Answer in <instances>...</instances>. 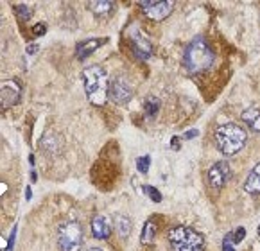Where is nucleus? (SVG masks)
I'll return each mask as SVG.
<instances>
[{
	"label": "nucleus",
	"instance_id": "obj_1",
	"mask_svg": "<svg viewBox=\"0 0 260 251\" xmlns=\"http://www.w3.org/2000/svg\"><path fill=\"white\" fill-rule=\"evenodd\" d=\"M215 61V54L203 36H196L183 54V65L188 74L207 72Z\"/></svg>",
	"mask_w": 260,
	"mask_h": 251
},
{
	"label": "nucleus",
	"instance_id": "obj_2",
	"mask_svg": "<svg viewBox=\"0 0 260 251\" xmlns=\"http://www.w3.org/2000/svg\"><path fill=\"white\" fill-rule=\"evenodd\" d=\"M214 140L217 149L226 156H234L239 151H242L248 142V135L246 130L241 128L239 124L234 122H226V124L219 125L214 133Z\"/></svg>",
	"mask_w": 260,
	"mask_h": 251
},
{
	"label": "nucleus",
	"instance_id": "obj_3",
	"mask_svg": "<svg viewBox=\"0 0 260 251\" xmlns=\"http://www.w3.org/2000/svg\"><path fill=\"white\" fill-rule=\"evenodd\" d=\"M83 83H84V93L86 99L93 104V106H104L108 99V90L110 84L106 81V72L103 67L92 65L86 67L83 70Z\"/></svg>",
	"mask_w": 260,
	"mask_h": 251
},
{
	"label": "nucleus",
	"instance_id": "obj_4",
	"mask_svg": "<svg viewBox=\"0 0 260 251\" xmlns=\"http://www.w3.org/2000/svg\"><path fill=\"white\" fill-rule=\"evenodd\" d=\"M171 251H205V237L190 226H174L167 233Z\"/></svg>",
	"mask_w": 260,
	"mask_h": 251
},
{
	"label": "nucleus",
	"instance_id": "obj_5",
	"mask_svg": "<svg viewBox=\"0 0 260 251\" xmlns=\"http://www.w3.org/2000/svg\"><path fill=\"white\" fill-rule=\"evenodd\" d=\"M59 251H81L83 247V228L77 221H67L57 230Z\"/></svg>",
	"mask_w": 260,
	"mask_h": 251
},
{
	"label": "nucleus",
	"instance_id": "obj_6",
	"mask_svg": "<svg viewBox=\"0 0 260 251\" xmlns=\"http://www.w3.org/2000/svg\"><path fill=\"white\" fill-rule=\"evenodd\" d=\"M142 6V11L146 13V16L153 22H161L165 20L174 9V2L172 0H161V2H154V0H142L138 2Z\"/></svg>",
	"mask_w": 260,
	"mask_h": 251
},
{
	"label": "nucleus",
	"instance_id": "obj_7",
	"mask_svg": "<svg viewBox=\"0 0 260 251\" xmlns=\"http://www.w3.org/2000/svg\"><path fill=\"white\" fill-rule=\"evenodd\" d=\"M108 97L113 101L115 104H127L133 99V88L124 77H115L110 83V90H108Z\"/></svg>",
	"mask_w": 260,
	"mask_h": 251
},
{
	"label": "nucleus",
	"instance_id": "obj_8",
	"mask_svg": "<svg viewBox=\"0 0 260 251\" xmlns=\"http://www.w3.org/2000/svg\"><path fill=\"white\" fill-rule=\"evenodd\" d=\"M232 178V169L226 162H217L208 169V183L214 191H219L228 183V179Z\"/></svg>",
	"mask_w": 260,
	"mask_h": 251
},
{
	"label": "nucleus",
	"instance_id": "obj_9",
	"mask_svg": "<svg viewBox=\"0 0 260 251\" xmlns=\"http://www.w3.org/2000/svg\"><path fill=\"white\" fill-rule=\"evenodd\" d=\"M92 233H93V237H95V239H99V240L110 239L111 226H110V223H108L106 217L101 215V213L93 215V219H92Z\"/></svg>",
	"mask_w": 260,
	"mask_h": 251
},
{
	"label": "nucleus",
	"instance_id": "obj_10",
	"mask_svg": "<svg viewBox=\"0 0 260 251\" xmlns=\"http://www.w3.org/2000/svg\"><path fill=\"white\" fill-rule=\"evenodd\" d=\"M20 101V86L15 81H8L2 86V106L11 108Z\"/></svg>",
	"mask_w": 260,
	"mask_h": 251
},
{
	"label": "nucleus",
	"instance_id": "obj_11",
	"mask_svg": "<svg viewBox=\"0 0 260 251\" xmlns=\"http://www.w3.org/2000/svg\"><path fill=\"white\" fill-rule=\"evenodd\" d=\"M151 43H149V40L146 38L144 35H135L133 36V52H135V56L138 57V59H149V56H151Z\"/></svg>",
	"mask_w": 260,
	"mask_h": 251
},
{
	"label": "nucleus",
	"instance_id": "obj_12",
	"mask_svg": "<svg viewBox=\"0 0 260 251\" xmlns=\"http://www.w3.org/2000/svg\"><path fill=\"white\" fill-rule=\"evenodd\" d=\"M106 40H99V38H90V40H84V42L77 43L76 47V56L77 59H84V57H88L93 50L99 49Z\"/></svg>",
	"mask_w": 260,
	"mask_h": 251
},
{
	"label": "nucleus",
	"instance_id": "obj_13",
	"mask_svg": "<svg viewBox=\"0 0 260 251\" xmlns=\"http://www.w3.org/2000/svg\"><path fill=\"white\" fill-rule=\"evenodd\" d=\"M244 191L248 192V194H253V196H258L260 194V162L251 169L249 176L246 178Z\"/></svg>",
	"mask_w": 260,
	"mask_h": 251
},
{
	"label": "nucleus",
	"instance_id": "obj_14",
	"mask_svg": "<svg viewBox=\"0 0 260 251\" xmlns=\"http://www.w3.org/2000/svg\"><path fill=\"white\" fill-rule=\"evenodd\" d=\"M242 122H246L249 130L255 131V133H260V110L258 108H248V110L242 111L241 115Z\"/></svg>",
	"mask_w": 260,
	"mask_h": 251
},
{
	"label": "nucleus",
	"instance_id": "obj_15",
	"mask_svg": "<svg viewBox=\"0 0 260 251\" xmlns=\"http://www.w3.org/2000/svg\"><path fill=\"white\" fill-rule=\"evenodd\" d=\"M88 8L93 15L106 16L115 9V4L113 2H108V0H95V2H88Z\"/></svg>",
	"mask_w": 260,
	"mask_h": 251
},
{
	"label": "nucleus",
	"instance_id": "obj_16",
	"mask_svg": "<svg viewBox=\"0 0 260 251\" xmlns=\"http://www.w3.org/2000/svg\"><path fill=\"white\" fill-rule=\"evenodd\" d=\"M115 226H117V233H119L122 239H126V237L131 233L133 223H131V219L127 215H122V213H119V215H115Z\"/></svg>",
	"mask_w": 260,
	"mask_h": 251
},
{
	"label": "nucleus",
	"instance_id": "obj_17",
	"mask_svg": "<svg viewBox=\"0 0 260 251\" xmlns=\"http://www.w3.org/2000/svg\"><path fill=\"white\" fill-rule=\"evenodd\" d=\"M154 235H156V226H154L153 221H147L144 225V230H142V244H153L154 240Z\"/></svg>",
	"mask_w": 260,
	"mask_h": 251
},
{
	"label": "nucleus",
	"instance_id": "obj_18",
	"mask_svg": "<svg viewBox=\"0 0 260 251\" xmlns=\"http://www.w3.org/2000/svg\"><path fill=\"white\" fill-rule=\"evenodd\" d=\"M15 13L16 16H18L22 22H27V20L32 16V9L31 8H27L25 4H20V6H15Z\"/></svg>",
	"mask_w": 260,
	"mask_h": 251
},
{
	"label": "nucleus",
	"instance_id": "obj_19",
	"mask_svg": "<svg viewBox=\"0 0 260 251\" xmlns=\"http://www.w3.org/2000/svg\"><path fill=\"white\" fill-rule=\"evenodd\" d=\"M149 165H151V156H140L137 160L138 172H142V174H147V172H149Z\"/></svg>",
	"mask_w": 260,
	"mask_h": 251
},
{
	"label": "nucleus",
	"instance_id": "obj_20",
	"mask_svg": "<svg viewBox=\"0 0 260 251\" xmlns=\"http://www.w3.org/2000/svg\"><path fill=\"white\" fill-rule=\"evenodd\" d=\"M158 108H160V101H158L156 97H149V101H147V104H146V113L149 115V117H154Z\"/></svg>",
	"mask_w": 260,
	"mask_h": 251
},
{
	"label": "nucleus",
	"instance_id": "obj_21",
	"mask_svg": "<svg viewBox=\"0 0 260 251\" xmlns=\"http://www.w3.org/2000/svg\"><path fill=\"white\" fill-rule=\"evenodd\" d=\"M144 192H146V194L149 196V198L153 199L154 203H160V201H161V194L156 191V189H154V186L146 185V186H144Z\"/></svg>",
	"mask_w": 260,
	"mask_h": 251
},
{
	"label": "nucleus",
	"instance_id": "obj_22",
	"mask_svg": "<svg viewBox=\"0 0 260 251\" xmlns=\"http://www.w3.org/2000/svg\"><path fill=\"white\" fill-rule=\"evenodd\" d=\"M45 30H47L45 23H36V25L32 27V35H35V36H42V35H45Z\"/></svg>",
	"mask_w": 260,
	"mask_h": 251
},
{
	"label": "nucleus",
	"instance_id": "obj_23",
	"mask_svg": "<svg viewBox=\"0 0 260 251\" xmlns=\"http://www.w3.org/2000/svg\"><path fill=\"white\" fill-rule=\"evenodd\" d=\"M232 233H228V235L224 237V242H222V251H235L234 246H232Z\"/></svg>",
	"mask_w": 260,
	"mask_h": 251
},
{
	"label": "nucleus",
	"instance_id": "obj_24",
	"mask_svg": "<svg viewBox=\"0 0 260 251\" xmlns=\"http://www.w3.org/2000/svg\"><path fill=\"white\" fill-rule=\"evenodd\" d=\"M244 235H246V230L244 228H237V232L234 233V240H235V242H241V240L244 239Z\"/></svg>",
	"mask_w": 260,
	"mask_h": 251
},
{
	"label": "nucleus",
	"instance_id": "obj_25",
	"mask_svg": "<svg viewBox=\"0 0 260 251\" xmlns=\"http://www.w3.org/2000/svg\"><path fill=\"white\" fill-rule=\"evenodd\" d=\"M180 138H178V137H174V138H172V140H171V147L172 149H174V151H178V149H180Z\"/></svg>",
	"mask_w": 260,
	"mask_h": 251
},
{
	"label": "nucleus",
	"instance_id": "obj_26",
	"mask_svg": "<svg viewBox=\"0 0 260 251\" xmlns=\"http://www.w3.org/2000/svg\"><path fill=\"white\" fill-rule=\"evenodd\" d=\"M198 137V130H192V131H187V133H185V138H187V140H192V138H196Z\"/></svg>",
	"mask_w": 260,
	"mask_h": 251
},
{
	"label": "nucleus",
	"instance_id": "obj_27",
	"mask_svg": "<svg viewBox=\"0 0 260 251\" xmlns=\"http://www.w3.org/2000/svg\"><path fill=\"white\" fill-rule=\"evenodd\" d=\"M15 235H16V228H13L11 237H9V247H8V251H11V249H13V242H15Z\"/></svg>",
	"mask_w": 260,
	"mask_h": 251
},
{
	"label": "nucleus",
	"instance_id": "obj_28",
	"mask_svg": "<svg viewBox=\"0 0 260 251\" xmlns=\"http://www.w3.org/2000/svg\"><path fill=\"white\" fill-rule=\"evenodd\" d=\"M36 49H38L36 45H29V47H27V52H29V54H35Z\"/></svg>",
	"mask_w": 260,
	"mask_h": 251
},
{
	"label": "nucleus",
	"instance_id": "obj_29",
	"mask_svg": "<svg viewBox=\"0 0 260 251\" xmlns=\"http://www.w3.org/2000/svg\"><path fill=\"white\" fill-rule=\"evenodd\" d=\"M88 251H103V249H99V247H92V249H88Z\"/></svg>",
	"mask_w": 260,
	"mask_h": 251
},
{
	"label": "nucleus",
	"instance_id": "obj_30",
	"mask_svg": "<svg viewBox=\"0 0 260 251\" xmlns=\"http://www.w3.org/2000/svg\"><path fill=\"white\" fill-rule=\"evenodd\" d=\"M258 233H260V228H258Z\"/></svg>",
	"mask_w": 260,
	"mask_h": 251
}]
</instances>
